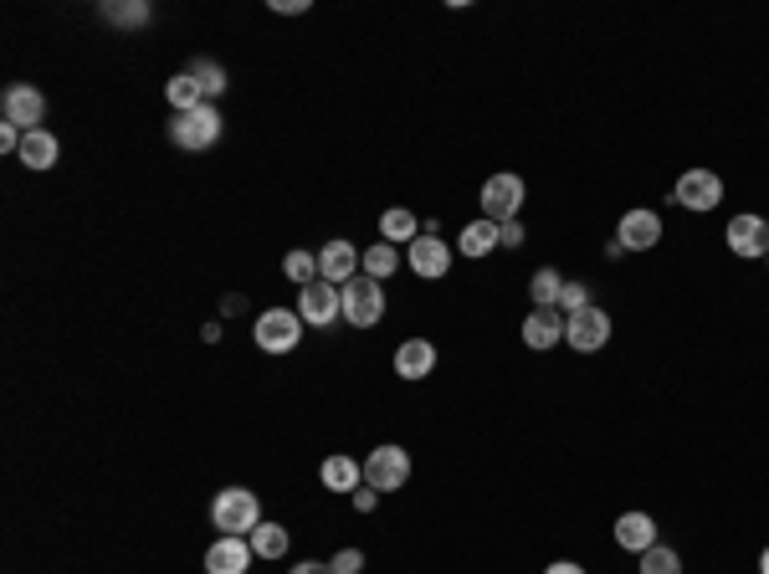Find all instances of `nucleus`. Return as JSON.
Listing matches in <instances>:
<instances>
[{"mask_svg": "<svg viewBox=\"0 0 769 574\" xmlns=\"http://www.w3.org/2000/svg\"><path fill=\"white\" fill-rule=\"evenodd\" d=\"M211 523H215V534L241 538L262 523V502H257L251 487H226V492H215V502H211Z\"/></svg>", "mask_w": 769, "mask_h": 574, "instance_id": "obj_1", "label": "nucleus"}, {"mask_svg": "<svg viewBox=\"0 0 769 574\" xmlns=\"http://www.w3.org/2000/svg\"><path fill=\"white\" fill-rule=\"evenodd\" d=\"M523 200H529V185H523V175H508V170H498V175L483 179V190H477V205H483L487 221H523Z\"/></svg>", "mask_w": 769, "mask_h": 574, "instance_id": "obj_2", "label": "nucleus"}, {"mask_svg": "<svg viewBox=\"0 0 769 574\" xmlns=\"http://www.w3.org/2000/svg\"><path fill=\"white\" fill-rule=\"evenodd\" d=\"M339 298H344V323H355V328H375L385 319V287L375 277H364V272L339 287Z\"/></svg>", "mask_w": 769, "mask_h": 574, "instance_id": "obj_3", "label": "nucleus"}, {"mask_svg": "<svg viewBox=\"0 0 769 574\" xmlns=\"http://www.w3.org/2000/svg\"><path fill=\"white\" fill-rule=\"evenodd\" d=\"M364 483L375 487V492H400V487L411 483V451L385 441L364 457Z\"/></svg>", "mask_w": 769, "mask_h": 574, "instance_id": "obj_4", "label": "nucleus"}, {"mask_svg": "<svg viewBox=\"0 0 769 574\" xmlns=\"http://www.w3.org/2000/svg\"><path fill=\"white\" fill-rule=\"evenodd\" d=\"M298 339H303V313L298 308H268L257 319V349L287 354V349H298Z\"/></svg>", "mask_w": 769, "mask_h": 574, "instance_id": "obj_5", "label": "nucleus"}, {"mask_svg": "<svg viewBox=\"0 0 769 574\" xmlns=\"http://www.w3.org/2000/svg\"><path fill=\"white\" fill-rule=\"evenodd\" d=\"M170 139H175L179 149H190V154L211 149V144L221 139V108L206 103V108H196V113H175V124H170Z\"/></svg>", "mask_w": 769, "mask_h": 574, "instance_id": "obj_6", "label": "nucleus"}, {"mask_svg": "<svg viewBox=\"0 0 769 574\" xmlns=\"http://www.w3.org/2000/svg\"><path fill=\"white\" fill-rule=\"evenodd\" d=\"M565 344H570L574 354H595V349H606L610 344V313L606 308H580L565 319Z\"/></svg>", "mask_w": 769, "mask_h": 574, "instance_id": "obj_7", "label": "nucleus"}, {"mask_svg": "<svg viewBox=\"0 0 769 574\" xmlns=\"http://www.w3.org/2000/svg\"><path fill=\"white\" fill-rule=\"evenodd\" d=\"M723 247L734 251V257H744V262H759V257H769V215H734L729 226H723Z\"/></svg>", "mask_w": 769, "mask_h": 574, "instance_id": "obj_8", "label": "nucleus"}, {"mask_svg": "<svg viewBox=\"0 0 769 574\" xmlns=\"http://www.w3.org/2000/svg\"><path fill=\"white\" fill-rule=\"evenodd\" d=\"M451 257H457V247H447L436 232H421L406 247V262H411L415 277H426V283H436V277H447L451 272Z\"/></svg>", "mask_w": 769, "mask_h": 574, "instance_id": "obj_9", "label": "nucleus"}, {"mask_svg": "<svg viewBox=\"0 0 769 574\" xmlns=\"http://www.w3.org/2000/svg\"><path fill=\"white\" fill-rule=\"evenodd\" d=\"M0 108H5V124L21 128V134H36L41 118H47V98H41L32 83H11L5 98H0Z\"/></svg>", "mask_w": 769, "mask_h": 574, "instance_id": "obj_10", "label": "nucleus"}, {"mask_svg": "<svg viewBox=\"0 0 769 574\" xmlns=\"http://www.w3.org/2000/svg\"><path fill=\"white\" fill-rule=\"evenodd\" d=\"M672 200H678L682 211H714V205H723V179L714 175V170H687V175L678 179V190H672Z\"/></svg>", "mask_w": 769, "mask_h": 574, "instance_id": "obj_11", "label": "nucleus"}, {"mask_svg": "<svg viewBox=\"0 0 769 574\" xmlns=\"http://www.w3.org/2000/svg\"><path fill=\"white\" fill-rule=\"evenodd\" d=\"M298 313H303V323H313V328H328L334 319H344V298L334 283H313V287H298Z\"/></svg>", "mask_w": 769, "mask_h": 574, "instance_id": "obj_12", "label": "nucleus"}, {"mask_svg": "<svg viewBox=\"0 0 769 574\" xmlns=\"http://www.w3.org/2000/svg\"><path fill=\"white\" fill-rule=\"evenodd\" d=\"M616 241H621V247L627 251H652L657 247V241H662V215L657 211H627L621 215V226H616Z\"/></svg>", "mask_w": 769, "mask_h": 574, "instance_id": "obj_13", "label": "nucleus"}, {"mask_svg": "<svg viewBox=\"0 0 769 574\" xmlns=\"http://www.w3.org/2000/svg\"><path fill=\"white\" fill-rule=\"evenodd\" d=\"M359 257L364 251L355 247V241H328V247H319V277L323 283H334V287H344L349 277H359Z\"/></svg>", "mask_w": 769, "mask_h": 574, "instance_id": "obj_14", "label": "nucleus"}, {"mask_svg": "<svg viewBox=\"0 0 769 574\" xmlns=\"http://www.w3.org/2000/svg\"><path fill=\"white\" fill-rule=\"evenodd\" d=\"M555 344H565V313H559V308H534V313L523 319V349L544 354V349H555Z\"/></svg>", "mask_w": 769, "mask_h": 574, "instance_id": "obj_15", "label": "nucleus"}, {"mask_svg": "<svg viewBox=\"0 0 769 574\" xmlns=\"http://www.w3.org/2000/svg\"><path fill=\"white\" fill-rule=\"evenodd\" d=\"M247 564H251V544L236 534H221L206 549V574H247Z\"/></svg>", "mask_w": 769, "mask_h": 574, "instance_id": "obj_16", "label": "nucleus"}, {"mask_svg": "<svg viewBox=\"0 0 769 574\" xmlns=\"http://www.w3.org/2000/svg\"><path fill=\"white\" fill-rule=\"evenodd\" d=\"M616 544H621L627 554H646V549L657 544V519H652V513H621V519H616Z\"/></svg>", "mask_w": 769, "mask_h": 574, "instance_id": "obj_17", "label": "nucleus"}, {"mask_svg": "<svg viewBox=\"0 0 769 574\" xmlns=\"http://www.w3.org/2000/svg\"><path fill=\"white\" fill-rule=\"evenodd\" d=\"M436 370V344L431 339H406L395 349V375L400 379H426Z\"/></svg>", "mask_w": 769, "mask_h": 574, "instance_id": "obj_18", "label": "nucleus"}, {"mask_svg": "<svg viewBox=\"0 0 769 574\" xmlns=\"http://www.w3.org/2000/svg\"><path fill=\"white\" fill-rule=\"evenodd\" d=\"M57 154H62V144H57V134H47V128H36V134L21 139V164H26V170H52Z\"/></svg>", "mask_w": 769, "mask_h": 574, "instance_id": "obj_19", "label": "nucleus"}, {"mask_svg": "<svg viewBox=\"0 0 769 574\" xmlns=\"http://www.w3.org/2000/svg\"><path fill=\"white\" fill-rule=\"evenodd\" d=\"M164 98H170L175 113H196V108H206V88L196 83V72H175V77L164 83Z\"/></svg>", "mask_w": 769, "mask_h": 574, "instance_id": "obj_20", "label": "nucleus"}, {"mask_svg": "<svg viewBox=\"0 0 769 574\" xmlns=\"http://www.w3.org/2000/svg\"><path fill=\"white\" fill-rule=\"evenodd\" d=\"M380 236H385L390 247H411L415 236H421V221H415L406 205H390V211L380 215Z\"/></svg>", "mask_w": 769, "mask_h": 574, "instance_id": "obj_21", "label": "nucleus"}, {"mask_svg": "<svg viewBox=\"0 0 769 574\" xmlns=\"http://www.w3.org/2000/svg\"><path fill=\"white\" fill-rule=\"evenodd\" d=\"M323 487L328 492H355V487H364V466L355 457H328L323 462Z\"/></svg>", "mask_w": 769, "mask_h": 574, "instance_id": "obj_22", "label": "nucleus"}, {"mask_svg": "<svg viewBox=\"0 0 769 574\" xmlns=\"http://www.w3.org/2000/svg\"><path fill=\"white\" fill-rule=\"evenodd\" d=\"M457 251L462 257H487V251H498V221H472L462 236H457Z\"/></svg>", "mask_w": 769, "mask_h": 574, "instance_id": "obj_23", "label": "nucleus"}, {"mask_svg": "<svg viewBox=\"0 0 769 574\" xmlns=\"http://www.w3.org/2000/svg\"><path fill=\"white\" fill-rule=\"evenodd\" d=\"M247 544H251V554H257V559H283L293 538H287V528H283V523H257Z\"/></svg>", "mask_w": 769, "mask_h": 574, "instance_id": "obj_24", "label": "nucleus"}, {"mask_svg": "<svg viewBox=\"0 0 769 574\" xmlns=\"http://www.w3.org/2000/svg\"><path fill=\"white\" fill-rule=\"evenodd\" d=\"M395 267H400V247H390V241L364 247V257H359V272H364V277H375V283H385Z\"/></svg>", "mask_w": 769, "mask_h": 574, "instance_id": "obj_25", "label": "nucleus"}, {"mask_svg": "<svg viewBox=\"0 0 769 574\" xmlns=\"http://www.w3.org/2000/svg\"><path fill=\"white\" fill-rule=\"evenodd\" d=\"M559 292H565V277H559L555 267H538L534 277H529V298H534V308H559Z\"/></svg>", "mask_w": 769, "mask_h": 574, "instance_id": "obj_26", "label": "nucleus"}, {"mask_svg": "<svg viewBox=\"0 0 769 574\" xmlns=\"http://www.w3.org/2000/svg\"><path fill=\"white\" fill-rule=\"evenodd\" d=\"M98 16L113 21V26H144V21L154 16L144 0H128V5H119V0H108V5H98Z\"/></svg>", "mask_w": 769, "mask_h": 574, "instance_id": "obj_27", "label": "nucleus"}, {"mask_svg": "<svg viewBox=\"0 0 769 574\" xmlns=\"http://www.w3.org/2000/svg\"><path fill=\"white\" fill-rule=\"evenodd\" d=\"M283 272H287V277H293L298 287H313V283H319V257H313V251H287V257H283Z\"/></svg>", "mask_w": 769, "mask_h": 574, "instance_id": "obj_28", "label": "nucleus"}, {"mask_svg": "<svg viewBox=\"0 0 769 574\" xmlns=\"http://www.w3.org/2000/svg\"><path fill=\"white\" fill-rule=\"evenodd\" d=\"M636 574H682V554L678 549H667V544H652L642 554V570Z\"/></svg>", "mask_w": 769, "mask_h": 574, "instance_id": "obj_29", "label": "nucleus"}, {"mask_svg": "<svg viewBox=\"0 0 769 574\" xmlns=\"http://www.w3.org/2000/svg\"><path fill=\"white\" fill-rule=\"evenodd\" d=\"M185 72H196V83H200V88H206V103L226 92V72L215 67L211 57H196V62H190V67H185Z\"/></svg>", "mask_w": 769, "mask_h": 574, "instance_id": "obj_30", "label": "nucleus"}, {"mask_svg": "<svg viewBox=\"0 0 769 574\" xmlns=\"http://www.w3.org/2000/svg\"><path fill=\"white\" fill-rule=\"evenodd\" d=\"M580 308H591V287H585V283H565V292H559V313L570 319V313H580Z\"/></svg>", "mask_w": 769, "mask_h": 574, "instance_id": "obj_31", "label": "nucleus"}, {"mask_svg": "<svg viewBox=\"0 0 769 574\" xmlns=\"http://www.w3.org/2000/svg\"><path fill=\"white\" fill-rule=\"evenodd\" d=\"M328 570L334 574H364V549H339V554L328 559Z\"/></svg>", "mask_w": 769, "mask_h": 574, "instance_id": "obj_32", "label": "nucleus"}, {"mask_svg": "<svg viewBox=\"0 0 769 574\" xmlns=\"http://www.w3.org/2000/svg\"><path fill=\"white\" fill-rule=\"evenodd\" d=\"M523 241H529L523 221H503V226H498V247H523Z\"/></svg>", "mask_w": 769, "mask_h": 574, "instance_id": "obj_33", "label": "nucleus"}, {"mask_svg": "<svg viewBox=\"0 0 769 574\" xmlns=\"http://www.w3.org/2000/svg\"><path fill=\"white\" fill-rule=\"evenodd\" d=\"M349 498H355V508H359V513H375V508H380V492H375V487H370V483H364V487H355Z\"/></svg>", "mask_w": 769, "mask_h": 574, "instance_id": "obj_34", "label": "nucleus"}, {"mask_svg": "<svg viewBox=\"0 0 769 574\" xmlns=\"http://www.w3.org/2000/svg\"><path fill=\"white\" fill-rule=\"evenodd\" d=\"M272 11H277V16H303L308 0H272Z\"/></svg>", "mask_w": 769, "mask_h": 574, "instance_id": "obj_35", "label": "nucleus"}, {"mask_svg": "<svg viewBox=\"0 0 769 574\" xmlns=\"http://www.w3.org/2000/svg\"><path fill=\"white\" fill-rule=\"evenodd\" d=\"M544 574H585V570H580L574 559H555V564H549V570H544Z\"/></svg>", "mask_w": 769, "mask_h": 574, "instance_id": "obj_36", "label": "nucleus"}, {"mask_svg": "<svg viewBox=\"0 0 769 574\" xmlns=\"http://www.w3.org/2000/svg\"><path fill=\"white\" fill-rule=\"evenodd\" d=\"M293 574H334V570H328V564H313V559H308V564H293Z\"/></svg>", "mask_w": 769, "mask_h": 574, "instance_id": "obj_37", "label": "nucleus"}, {"mask_svg": "<svg viewBox=\"0 0 769 574\" xmlns=\"http://www.w3.org/2000/svg\"><path fill=\"white\" fill-rule=\"evenodd\" d=\"M759 574H769V549H765V554H759Z\"/></svg>", "mask_w": 769, "mask_h": 574, "instance_id": "obj_38", "label": "nucleus"}, {"mask_svg": "<svg viewBox=\"0 0 769 574\" xmlns=\"http://www.w3.org/2000/svg\"><path fill=\"white\" fill-rule=\"evenodd\" d=\"M765 262H769V257H765Z\"/></svg>", "mask_w": 769, "mask_h": 574, "instance_id": "obj_39", "label": "nucleus"}]
</instances>
